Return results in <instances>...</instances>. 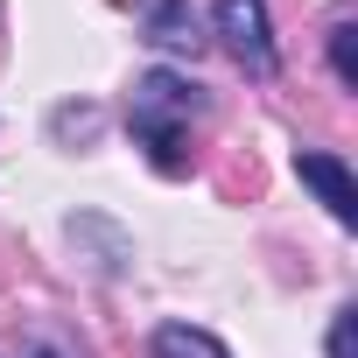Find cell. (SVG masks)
I'll list each match as a JSON object with an SVG mask.
<instances>
[{
	"mask_svg": "<svg viewBox=\"0 0 358 358\" xmlns=\"http://www.w3.org/2000/svg\"><path fill=\"white\" fill-rule=\"evenodd\" d=\"M204 29L232 50V64H239L246 78H274V71H281V57H274V22H267L260 0H211Z\"/></svg>",
	"mask_w": 358,
	"mask_h": 358,
	"instance_id": "cell-2",
	"label": "cell"
},
{
	"mask_svg": "<svg viewBox=\"0 0 358 358\" xmlns=\"http://www.w3.org/2000/svg\"><path fill=\"white\" fill-rule=\"evenodd\" d=\"M29 358H50V351H29Z\"/></svg>",
	"mask_w": 358,
	"mask_h": 358,
	"instance_id": "cell-8",
	"label": "cell"
},
{
	"mask_svg": "<svg viewBox=\"0 0 358 358\" xmlns=\"http://www.w3.org/2000/svg\"><path fill=\"white\" fill-rule=\"evenodd\" d=\"M330 71L344 92H358V29L351 22H330Z\"/></svg>",
	"mask_w": 358,
	"mask_h": 358,
	"instance_id": "cell-6",
	"label": "cell"
},
{
	"mask_svg": "<svg viewBox=\"0 0 358 358\" xmlns=\"http://www.w3.org/2000/svg\"><path fill=\"white\" fill-rule=\"evenodd\" d=\"M204 113V85L183 71H141L127 99V134L162 176H190V120Z\"/></svg>",
	"mask_w": 358,
	"mask_h": 358,
	"instance_id": "cell-1",
	"label": "cell"
},
{
	"mask_svg": "<svg viewBox=\"0 0 358 358\" xmlns=\"http://www.w3.org/2000/svg\"><path fill=\"white\" fill-rule=\"evenodd\" d=\"M155 358H232L211 330H197V323H162L155 330Z\"/></svg>",
	"mask_w": 358,
	"mask_h": 358,
	"instance_id": "cell-5",
	"label": "cell"
},
{
	"mask_svg": "<svg viewBox=\"0 0 358 358\" xmlns=\"http://www.w3.org/2000/svg\"><path fill=\"white\" fill-rule=\"evenodd\" d=\"M141 43H155L169 57H204L211 29H204V15L190 8V0H148L141 8Z\"/></svg>",
	"mask_w": 358,
	"mask_h": 358,
	"instance_id": "cell-4",
	"label": "cell"
},
{
	"mask_svg": "<svg viewBox=\"0 0 358 358\" xmlns=\"http://www.w3.org/2000/svg\"><path fill=\"white\" fill-rule=\"evenodd\" d=\"M295 176H302V190H309L344 232L358 225V183H351L344 155H330V148H302V155H295Z\"/></svg>",
	"mask_w": 358,
	"mask_h": 358,
	"instance_id": "cell-3",
	"label": "cell"
},
{
	"mask_svg": "<svg viewBox=\"0 0 358 358\" xmlns=\"http://www.w3.org/2000/svg\"><path fill=\"white\" fill-rule=\"evenodd\" d=\"M351 330H358V309L344 302V309L330 316V358H351Z\"/></svg>",
	"mask_w": 358,
	"mask_h": 358,
	"instance_id": "cell-7",
	"label": "cell"
}]
</instances>
